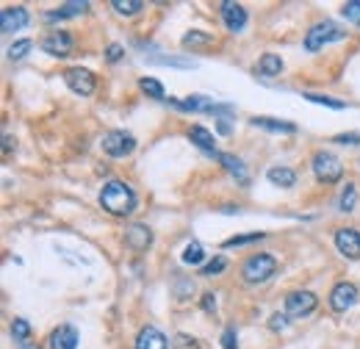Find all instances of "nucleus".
<instances>
[{
	"instance_id": "1",
	"label": "nucleus",
	"mask_w": 360,
	"mask_h": 349,
	"mask_svg": "<svg viewBox=\"0 0 360 349\" xmlns=\"http://www.w3.org/2000/svg\"><path fill=\"white\" fill-rule=\"evenodd\" d=\"M100 206L111 216H131L136 211V192L125 180H108L100 192Z\"/></svg>"
},
{
	"instance_id": "2",
	"label": "nucleus",
	"mask_w": 360,
	"mask_h": 349,
	"mask_svg": "<svg viewBox=\"0 0 360 349\" xmlns=\"http://www.w3.org/2000/svg\"><path fill=\"white\" fill-rule=\"evenodd\" d=\"M341 39H347V31H344L338 22L324 20V22H316V25L308 31V36H305V50H308V53H316V50H322L324 45L341 42Z\"/></svg>"
},
{
	"instance_id": "3",
	"label": "nucleus",
	"mask_w": 360,
	"mask_h": 349,
	"mask_svg": "<svg viewBox=\"0 0 360 349\" xmlns=\"http://www.w3.org/2000/svg\"><path fill=\"white\" fill-rule=\"evenodd\" d=\"M278 272V261L266 252H258V255H250L244 264H241V278L244 283H266Z\"/></svg>"
},
{
	"instance_id": "4",
	"label": "nucleus",
	"mask_w": 360,
	"mask_h": 349,
	"mask_svg": "<svg viewBox=\"0 0 360 349\" xmlns=\"http://www.w3.org/2000/svg\"><path fill=\"white\" fill-rule=\"evenodd\" d=\"M313 172H316V178H319L322 183H338L341 175H344V166H341V161H338L333 152L319 150V152L313 155Z\"/></svg>"
},
{
	"instance_id": "5",
	"label": "nucleus",
	"mask_w": 360,
	"mask_h": 349,
	"mask_svg": "<svg viewBox=\"0 0 360 349\" xmlns=\"http://www.w3.org/2000/svg\"><path fill=\"white\" fill-rule=\"evenodd\" d=\"M100 147L111 158H125V155H131L136 150V139L128 131H108L100 141Z\"/></svg>"
},
{
	"instance_id": "6",
	"label": "nucleus",
	"mask_w": 360,
	"mask_h": 349,
	"mask_svg": "<svg viewBox=\"0 0 360 349\" xmlns=\"http://www.w3.org/2000/svg\"><path fill=\"white\" fill-rule=\"evenodd\" d=\"M319 305L313 291H291L286 297V316L291 319H305L308 313H313Z\"/></svg>"
},
{
	"instance_id": "7",
	"label": "nucleus",
	"mask_w": 360,
	"mask_h": 349,
	"mask_svg": "<svg viewBox=\"0 0 360 349\" xmlns=\"http://www.w3.org/2000/svg\"><path fill=\"white\" fill-rule=\"evenodd\" d=\"M64 83L70 86L75 94H80V97H89V94H94V89H97L94 75L89 70H83V67H72V70L64 72Z\"/></svg>"
},
{
	"instance_id": "8",
	"label": "nucleus",
	"mask_w": 360,
	"mask_h": 349,
	"mask_svg": "<svg viewBox=\"0 0 360 349\" xmlns=\"http://www.w3.org/2000/svg\"><path fill=\"white\" fill-rule=\"evenodd\" d=\"M336 247L344 258L358 261L360 258V233L355 227H338L336 230Z\"/></svg>"
},
{
	"instance_id": "9",
	"label": "nucleus",
	"mask_w": 360,
	"mask_h": 349,
	"mask_svg": "<svg viewBox=\"0 0 360 349\" xmlns=\"http://www.w3.org/2000/svg\"><path fill=\"white\" fill-rule=\"evenodd\" d=\"M72 48H75V42H72V36L67 31H50V34L42 39V50L50 53V56H56V59L70 56Z\"/></svg>"
},
{
	"instance_id": "10",
	"label": "nucleus",
	"mask_w": 360,
	"mask_h": 349,
	"mask_svg": "<svg viewBox=\"0 0 360 349\" xmlns=\"http://www.w3.org/2000/svg\"><path fill=\"white\" fill-rule=\"evenodd\" d=\"M355 302H358V288H355L352 283H347V280H341V283L330 291V305H333V311H338V313H347Z\"/></svg>"
},
{
	"instance_id": "11",
	"label": "nucleus",
	"mask_w": 360,
	"mask_h": 349,
	"mask_svg": "<svg viewBox=\"0 0 360 349\" xmlns=\"http://www.w3.org/2000/svg\"><path fill=\"white\" fill-rule=\"evenodd\" d=\"M28 20H31V17H28V11H25L22 6H8V8L0 11V31H3V34H14V31L25 28Z\"/></svg>"
},
{
	"instance_id": "12",
	"label": "nucleus",
	"mask_w": 360,
	"mask_h": 349,
	"mask_svg": "<svg viewBox=\"0 0 360 349\" xmlns=\"http://www.w3.org/2000/svg\"><path fill=\"white\" fill-rule=\"evenodd\" d=\"M222 20H224L227 31L238 34V31L247 25V8H244L241 3H233V0H227V3H222Z\"/></svg>"
},
{
	"instance_id": "13",
	"label": "nucleus",
	"mask_w": 360,
	"mask_h": 349,
	"mask_svg": "<svg viewBox=\"0 0 360 349\" xmlns=\"http://www.w3.org/2000/svg\"><path fill=\"white\" fill-rule=\"evenodd\" d=\"M136 349H169V341H166V336L158 327L147 325L136 336Z\"/></svg>"
},
{
	"instance_id": "14",
	"label": "nucleus",
	"mask_w": 360,
	"mask_h": 349,
	"mask_svg": "<svg viewBox=\"0 0 360 349\" xmlns=\"http://www.w3.org/2000/svg\"><path fill=\"white\" fill-rule=\"evenodd\" d=\"M125 244H128L131 250L142 252V250H147V247L152 244V230H150L147 225H131V227L125 230Z\"/></svg>"
},
{
	"instance_id": "15",
	"label": "nucleus",
	"mask_w": 360,
	"mask_h": 349,
	"mask_svg": "<svg viewBox=\"0 0 360 349\" xmlns=\"http://www.w3.org/2000/svg\"><path fill=\"white\" fill-rule=\"evenodd\" d=\"M78 330L72 325H62L50 333V349H78Z\"/></svg>"
},
{
	"instance_id": "16",
	"label": "nucleus",
	"mask_w": 360,
	"mask_h": 349,
	"mask_svg": "<svg viewBox=\"0 0 360 349\" xmlns=\"http://www.w3.org/2000/svg\"><path fill=\"white\" fill-rule=\"evenodd\" d=\"M252 125L264 128V131H272V134H296L294 122H283V120H275V117H252Z\"/></svg>"
},
{
	"instance_id": "17",
	"label": "nucleus",
	"mask_w": 360,
	"mask_h": 349,
	"mask_svg": "<svg viewBox=\"0 0 360 349\" xmlns=\"http://www.w3.org/2000/svg\"><path fill=\"white\" fill-rule=\"evenodd\" d=\"M175 106H178L180 111H208V114L216 111V106L206 94H192V97H186V100H175Z\"/></svg>"
},
{
	"instance_id": "18",
	"label": "nucleus",
	"mask_w": 360,
	"mask_h": 349,
	"mask_svg": "<svg viewBox=\"0 0 360 349\" xmlns=\"http://www.w3.org/2000/svg\"><path fill=\"white\" fill-rule=\"evenodd\" d=\"M189 139L194 141L200 150H206V152H211V155H219L216 152V139L211 131H206L203 125H194V128H189Z\"/></svg>"
},
{
	"instance_id": "19",
	"label": "nucleus",
	"mask_w": 360,
	"mask_h": 349,
	"mask_svg": "<svg viewBox=\"0 0 360 349\" xmlns=\"http://www.w3.org/2000/svg\"><path fill=\"white\" fill-rule=\"evenodd\" d=\"M255 72L264 75V78H278V75L283 72V59L275 56V53H264L261 62H258V67H255Z\"/></svg>"
},
{
	"instance_id": "20",
	"label": "nucleus",
	"mask_w": 360,
	"mask_h": 349,
	"mask_svg": "<svg viewBox=\"0 0 360 349\" xmlns=\"http://www.w3.org/2000/svg\"><path fill=\"white\" fill-rule=\"evenodd\" d=\"M216 158L222 161V166H224L230 175H236V178H238V183H241V186H250V178H247V169H244L241 158H233V155H227V152H219Z\"/></svg>"
},
{
	"instance_id": "21",
	"label": "nucleus",
	"mask_w": 360,
	"mask_h": 349,
	"mask_svg": "<svg viewBox=\"0 0 360 349\" xmlns=\"http://www.w3.org/2000/svg\"><path fill=\"white\" fill-rule=\"evenodd\" d=\"M266 178H269V183L283 186V189H291V186L296 183V172L288 169V166H272V169L266 172Z\"/></svg>"
},
{
	"instance_id": "22",
	"label": "nucleus",
	"mask_w": 360,
	"mask_h": 349,
	"mask_svg": "<svg viewBox=\"0 0 360 349\" xmlns=\"http://www.w3.org/2000/svg\"><path fill=\"white\" fill-rule=\"evenodd\" d=\"M180 258H183V264H186V266H200V264L206 261V247H203L200 241H189Z\"/></svg>"
},
{
	"instance_id": "23",
	"label": "nucleus",
	"mask_w": 360,
	"mask_h": 349,
	"mask_svg": "<svg viewBox=\"0 0 360 349\" xmlns=\"http://www.w3.org/2000/svg\"><path fill=\"white\" fill-rule=\"evenodd\" d=\"M89 8V3L86 0H80V3H64L59 11H48L45 14V20H64V17H78V14H83Z\"/></svg>"
},
{
	"instance_id": "24",
	"label": "nucleus",
	"mask_w": 360,
	"mask_h": 349,
	"mask_svg": "<svg viewBox=\"0 0 360 349\" xmlns=\"http://www.w3.org/2000/svg\"><path fill=\"white\" fill-rule=\"evenodd\" d=\"M11 336H14V341H17L20 347H22V344H31V325H28L25 319H14Z\"/></svg>"
},
{
	"instance_id": "25",
	"label": "nucleus",
	"mask_w": 360,
	"mask_h": 349,
	"mask_svg": "<svg viewBox=\"0 0 360 349\" xmlns=\"http://www.w3.org/2000/svg\"><path fill=\"white\" fill-rule=\"evenodd\" d=\"M111 8H114L117 14H125V17H131V14L142 11L144 3H142V0H111Z\"/></svg>"
},
{
	"instance_id": "26",
	"label": "nucleus",
	"mask_w": 360,
	"mask_h": 349,
	"mask_svg": "<svg viewBox=\"0 0 360 349\" xmlns=\"http://www.w3.org/2000/svg\"><path fill=\"white\" fill-rule=\"evenodd\" d=\"M200 45H214V36H208L203 31H189L183 36V48H200Z\"/></svg>"
},
{
	"instance_id": "27",
	"label": "nucleus",
	"mask_w": 360,
	"mask_h": 349,
	"mask_svg": "<svg viewBox=\"0 0 360 349\" xmlns=\"http://www.w3.org/2000/svg\"><path fill=\"white\" fill-rule=\"evenodd\" d=\"M139 86H142L144 94H150V97H155V100H164V86H161L155 78H142Z\"/></svg>"
},
{
	"instance_id": "28",
	"label": "nucleus",
	"mask_w": 360,
	"mask_h": 349,
	"mask_svg": "<svg viewBox=\"0 0 360 349\" xmlns=\"http://www.w3.org/2000/svg\"><path fill=\"white\" fill-rule=\"evenodd\" d=\"M31 48H34V42H31V39H20V42H14V45L8 48V59H11V62H17V59H25Z\"/></svg>"
},
{
	"instance_id": "29",
	"label": "nucleus",
	"mask_w": 360,
	"mask_h": 349,
	"mask_svg": "<svg viewBox=\"0 0 360 349\" xmlns=\"http://www.w3.org/2000/svg\"><path fill=\"white\" fill-rule=\"evenodd\" d=\"M261 238H264V233L255 230V233H250V236H233V238H227L222 247H224V250H230V247H244V244H252V241H261Z\"/></svg>"
},
{
	"instance_id": "30",
	"label": "nucleus",
	"mask_w": 360,
	"mask_h": 349,
	"mask_svg": "<svg viewBox=\"0 0 360 349\" xmlns=\"http://www.w3.org/2000/svg\"><path fill=\"white\" fill-rule=\"evenodd\" d=\"M310 103H322V106H327V108H336V111H341L347 103H341V100H333V97H327V94H316V92H308L305 94Z\"/></svg>"
},
{
	"instance_id": "31",
	"label": "nucleus",
	"mask_w": 360,
	"mask_h": 349,
	"mask_svg": "<svg viewBox=\"0 0 360 349\" xmlns=\"http://www.w3.org/2000/svg\"><path fill=\"white\" fill-rule=\"evenodd\" d=\"M341 14H344L350 22L360 25V0H347V3L341 6Z\"/></svg>"
},
{
	"instance_id": "32",
	"label": "nucleus",
	"mask_w": 360,
	"mask_h": 349,
	"mask_svg": "<svg viewBox=\"0 0 360 349\" xmlns=\"http://www.w3.org/2000/svg\"><path fill=\"white\" fill-rule=\"evenodd\" d=\"M355 200H358V192L352 183H347V189L341 192V211H352L355 208Z\"/></svg>"
},
{
	"instance_id": "33",
	"label": "nucleus",
	"mask_w": 360,
	"mask_h": 349,
	"mask_svg": "<svg viewBox=\"0 0 360 349\" xmlns=\"http://www.w3.org/2000/svg\"><path fill=\"white\" fill-rule=\"evenodd\" d=\"M224 266H227V261H224L222 255H216L211 264H206V266H203V275H206V278H214V275H219Z\"/></svg>"
},
{
	"instance_id": "34",
	"label": "nucleus",
	"mask_w": 360,
	"mask_h": 349,
	"mask_svg": "<svg viewBox=\"0 0 360 349\" xmlns=\"http://www.w3.org/2000/svg\"><path fill=\"white\" fill-rule=\"evenodd\" d=\"M222 347H224V349H238V341H236V330H233V327H227V330L222 333Z\"/></svg>"
},
{
	"instance_id": "35",
	"label": "nucleus",
	"mask_w": 360,
	"mask_h": 349,
	"mask_svg": "<svg viewBox=\"0 0 360 349\" xmlns=\"http://www.w3.org/2000/svg\"><path fill=\"white\" fill-rule=\"evenodd\" d=\"M288 325V316L286 313H272V319H269V327L278 333V330H286Z\"/></svg>"
},
{
	"instance_id": "36",
	"label": "nucleus",
	"mask_w": 360,
	"mask_h": 349,
	"mask_svg": "<svg viewBox=\"0 0 360 349\" xmlns=\"http://www.w3.org/2000/svg\"><path fill=\"white\" fill-rule=\"evenodd\" d=\"M122 56H125L122 45H108V53H106V59H108V62H120Z\"/></svg>"
},
{
	"instance_id": "37",
	"label": "nucleus",
	"mask_w": 360,
	"mask_h": 349,
	"mask_svg": "<svg viewBox=\"0 0 360 349\" xmlns=\"http://www.w3.org/2000/svg\"><path fill=\"white\" fill-rule=\"evenodd\" d=\"M333 141H338V144H360V134H338Z\"/></svg>"
},
{
	"instance_id": "38",
	"label": "nucleus",
	"mask_w": 360,
	"mask_h": 349,
	"mask_svg": "<svg viewBox=\"0 0 360 349\" xmlns=\"http://www.w3.org/2000/svg\"><path fill=\"white\" fill-rule=\"evenodd\" d=\"M203 308H206L208 313H211V311H216V297L211 294V291H208V294H203Z\"/></svg>"
},
{
	"instance_id": "39",
	"label": "nucleus",
	"mask_w": 360,
	"mask_h": 349,
	"mask_svg": "<svg viewBox=\"0 0 360 349\" xmlns=\"http://www.w3.org/2000/svg\"><path fill=\"white\" fill-rule=\"evenodd\" d=\"M11 147H14V139H11V136H3V150H6V152H8V150H11Z\"/></svg>"
},
{
	"instance_id": "40",
	"label": "nucleus",
	"mask_w": 360,
	"mask_h": 349,
	"mask_svg": "<svg viewBox=\"0 0 360 349\" xmlns=\"http://www.w3.org/2000/svg\"><path fill=\"white\" fill-rule=\"evenodd\" d=\"M20 349H39V347H36V344H22Z\"/></svg>"
}]
</instances>
